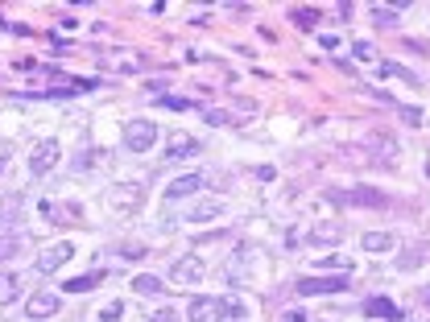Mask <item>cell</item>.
Segmentation results:
<instances>
[{
	"instance_id": "obj_22",
	"label": "cell",
	"mask_w": 430,
	"mask_h": 322,
	"mask_svg": "<svg viewBox=\"0 0 430 322\" xmlns=\"http://www.w3.org/2000/svg\"><path fill=\"white\" fill-rule=\"evenodd\" d=\"M17 294H21V281H17V277H8V273H0V306H12V302H17Z\"/></svg>"
},
{
	"instance_id": "obj_28",
	"label": "cell",
	"mask_w": 430,
	"mask_h": 322,
	"mask_svg": "<svg viewBox=\"0 0 430 322\" xmlns=\"http://www.w3.org/2000/svg\"><path fill=\"white\" fill-rule=\"evenodd\" d=\"M373 17H377V25H398V12H393V8H381V4H377Z\"/></svg>"
},
{
	"instance_id": "obj_27",
	"label": "cell",
	"mask_w": 430,
	"mask_h": 322,
	"mask_svg": "<svg viewBox=\"0 0 430 322\" xmlns=\"http://www.w3.org/2000/svg\"><path fill=\"white\" fill-rule=\"evenodd\" d=\"M120 314H124V306H120V302H108V306L99 310V322H116Z\"/></svg>"
},
{
	"instance_id": "obj_13",
	"label": "cell",
	"mask_w": 430,
	"mask_h": 322,
	"mask_svg": "<svg viewBox=\"0 0 430 322\" xmlns=\"http://www.w3.org/2000/svg\"><path fill=\"white\" fill-rule=\"evenodd\" d=\"M21 207H25V199L12 190V194H4V203H0V236L4 232H12V223L21 219Z\"/></svg>"
},
{
	"instance_id": "obj_14",
	"label": "cell",
	"mask_w": 430,
	"mask_h": 322,
	"mask_svg": "<svg viewBox=\"0 0 430 322\" xmlns=\"http://www.w3.org/2000/svg\"><path fill=\"white\" fill-rule=\"evenodd\" d=\"M306 240H311V244H340V240H344V223H335V219H331V223H315V228L306 232Z\"/></svg>"
},
{
	"instance_id": "obj_11",
	"label": "cell",
	"mask_w": 430,
	"mask_h": 322,
	"mask_svg": "<svg viewBox=\"0 0 430 322\" xmlns=\"http://www.w3.org/2000/svg\"><path fill=\"white\" fill-rule=\"evenodd\" d=\"M41 215L50 219V223H83V211L75 207V203H41Z\"/></svg>"
},
{
	"instance_id": "obj_6",
	"label": "cell",
	"mask_w": 430,
	"mask_h": 322,
	"mask_svg": "<svg viewBox=\"0 0 430 322\" xmlns=\"http://www.w3.org/2000/svg\"><path fill=\"white\" fill-rule=\"evenodd\" d=\"M58 157H62V149H58V141H37L33 145V153H29V174H50L54 165H58Z\"/></svg>"
},
{
	"instance_id": "obj_34",
	"label": "cell",
	"mask_w": 430,
	"mask_h": 322,
	"mask_svg": "<svg viewBox=\"0 0 430 322\" xmlns=\"http://www.w3.org/2000/svg\"><path fill=\"white\" fill-rule=\"evenodd\" d=\"M207 124H228V112H207Z\"/></svg>"
},
{
	"instance_id": "obj_32",
	"label": "cell",
	"mask_w": 430,
	"mask_h": 322,
	"mask_svg": "<svg viewBox=\"0 0 430 322\" xmlns=\"http://www.w3.org/2000/svg\"><path fill=\"white\" fill-rule=\"evenodd\" d=\"M149 322H178L174 310H157V314H149Z\"/></svg>"
},
{
	"instance_id": "obj_30",
	"label": "cell",
	"mask_w": 430,
	"mask_h": 322,
	"mask_svg": "<svg viewBox=\"0 0 430 322\" xmlns=\"http://www.w3.org/2000/svg\"><path fill=\"white\" fill-rule=\"evenodd\" d=\"M120 256H124V261H137V256H145V248H141V244H124Z\"/></svg>"
},
{
	"instance_id": "obj_4",
	"label": "cell",
	"mask_w": 430,
	"mask_h": 322,
	"mask_svg": "<svg viewBox=\"0 0 430 322\" xmlns=\"http://www.w3.org/2000/svg\"><path fill=\"white\" fill-rule=\"evenodd\" d=\"M348 277H352V273H340V277H302L294 290H298L302 298H319V294H344V290H352V285H348Z\"/></svg>"
},
{
	"instance_id": "obj_29",
	"label": "cell",
	"mask_w": 430,
	"mask_h": 322,
	"mask_svg": "<svg viewBox=\"0 0 430 322\" xmlns=\"http://www.w3.org/2000/svg\"><path fill=\"white\" fill-rule=\"evenodd\" d=\"M352 50H356V58H360V62H373V58H377V50H373V41H356Z\"/></svg>"
},
{
	"instance_id": "obj_20",
	"label": "cell",
	"mask_w": 430,
	"mask_h": 322,
	"mask_svg": "<svg viewBox=\"0 0 430 322\" xmlns=\"http://www.w3.org/2000/svg\"><path fill=\"white\" fill-rule=\"evenodd\" d=\"M99 281H104V273H83V277H70V281H66V294H91Z\"/></svg>"
},
{
	"instance_id": "obj_9",
	"label": "cell",
	"mask_w": 430,
	"mask_h": 322,
	"mask_svg": "<svg viewBox=\"0 0 430 322\" xmlns=\"http://www.w3.org/2000/svg\"><path fill=\"white\" fill-rule=\"evenodd\" d=\"M203 186H207V174H203V170H195V174H182V178H174V182L166 186V199L174 203V199H186V194L203 190Z\"/></svg>"
},
{
	"instance_id": "obj_33",
	"label": "cell",
	"mask_w": 430,
	"mask_h": 322,
	"mask_svg": "<svg viewBox=\"0 0 430 322\" xmlns=\"http://www.w3.org/2000/svg\"><path fill=\"white\" fill-rule=\"evenodd\" d=\"M166 108H178V112H186V108H195V103H190V99H174V95H170V99H166Z\"/></svg>"
},
{
	"instance_id": "obj_1",
	"label": "cell",
	"mask_w": 430,
	"mask_h": 322,
	"mask_svg": "<svg viewBox=\"0 0 430 322\" xmlns=\"http://www.w3.org/2000/svg\"><path fill=\"white\" fill-rule=\"evenodd\" d=\"M141 203H145V186L133 182V178H124V182H116V186L108 190V207H112L116 219H128Z\"/></svg>"
},
{
	"instance_id": "obj_8",
	"label": "cell",
	"mask_w": 430,
	"mask_h": 322,
	"mask_svg": "<svg viewBox=\"0 0 430 322\" xmlns=\"http://www.w3.org/2000/svg\"><path fill=\"white\" fill-rule=\"evenodd\" d=\"M203 273H207V265H203L199 256H182V261H174V265H170V277H174L178 285H199V281H203Z\"/></svg>"
},
{
	"instance_id": "obj_18",
	"label": "cell",
	"mask_w": 430,
	"mask_h": 322,
	"mask_svg": "<svg viewBox=\"0 0 430 322\" xmlns=\"http://www.w3.org/2000/svg\"><path fill=\"white\" fill-rule=\"evenodd\" d=\"M195 153H199V141L195 137H186V132L170 137V153L166 157H195Z\"/></svg>"
},
{
	"instance_id": "obj_36",
	"label": "cell",
	"mask_w": 430,
	"mask_h": 322,
	"mask_svg": "<svg viewBox=\"0 0 430 322\" xmlns=\"http://www.w3.org/2000/svg\"><path fill=\"white\" fill-rule=\"evenodd\" d=\"M427 178H430V165H427Z\"/></svg>"
},
{
	"instance_id": "obj_16",
	"label": "cell",
	"mask_w": 430,
	"mask_h": 322,
	"mask_svg": "<svg viewBox=\"0 0 430 322\" xmlns=\"http://www.w3.org/2000/svg\"><path fill=\"white\" fill-rule=\"evenodd\" d=\"M369 145H373V149H377V157H385V161H398V153H402V149H398V141H393L389 132H373V137H369Z\"/></svg>"
},
{
	"instance_id": "obj_24",
	"label": "cell",
	"mask_w": 430,
	"mask_h": 322,
	"mask_svg": "<svg viewBox=\"0 0 430 322\" xmlns=\"http://www.w3.org/2000/svg\"><path fill=\"white\" fill-rule=\"evenodd\" d=\"M422 261H427V256H422V248H410V252H402V256H398V269H402V273H410V269H418Z\"/></svg>"
},
{
	"instance_id": "obj_26",
	"label": "cell",
	"mask_w": 430,
	"mask_h": 322,
	"mask_svg": "<svg viewBox=\"0 0 430 322\" xmlns=\"http://www.w3.org/2000/svg\"><path fill=\"white\" fill-rule=\"evenodd\" d=\"M224 302H228V319H248V306L240 298H224Z\"/></svg>"
},
{
	"instance_id": "obj_35",
	"label": "cell",
	"mask_w": 430,
	"mask_h": 322,
	"mask_svg": "<svg viewBox=\"0 0 430 322\" xmlns=\"http://www.w3.org/2000/svg\"><path fill=\"white\" fill-rule=\"evenodd\" d=\"M282 322H306V314H302V310H290V314H286Z\"/></svg>"
},
{
	"instance_id": "obj_2",
	"label": "cell",
	"mask_w": 430,
	"mask_h": 322,
	"mask_svg": "<svg viewBox=\"0 0 430 322\" xmlns=\"http://www.w3.org/2000/svg\"><path fill=\"white\" fill-rule=\"evenodd\" d=\"M157 145V124L153 120H128L124 124V149L128 153H149Z\"/></svg>"
},
{
	"instance_id": "obj_23",
	"label": "cell",
	"mask_w": 430,
	"mask_h": 322,
	"mask_svg": "<svg viewBox=\"0 0 430 322\" xmlns=\"http://www.w3.org/2000/svg\"><path fill=\"white\" fill-rule=\"evenodd\" d=\"M21 244H25V236H17V232H4V236H0V261H12V256L21 252Z\"/></svg>"
},
{
	"instance_id": "obj_17",
	"label": "cell",
	"mask_w": 430,
	"mask_h": 322,
	"mask_svg": "<svg viewBox=\"0 0 430 322\" xmlns=\"http://www.w3.org/2000/svg\"><path fill=\"white\" fill-rule=\"evenodd\" d=\"M190 219H195V223H207V219H224V203H219V199H203V203H195Z\"/></svg>"
},
{
	"instance_id": "obj_12",
	"label": "cell",
	"mask_w": 430,
	"mask_h": 322,
	"mask_svg": "<svg viewBox=\"0 0 430 322\" xmlns=\"http://www.w3.org/2000/svg\"><path fill=\"white\" fill-rule=\"evenodd\" d=\"M360 248L373 252V256H381V252H393L398 248V236L393 232H364L360 236Z\"/></svg>"
},
{
	"instance_id": "obj_15",
	"label": "cell",
	"mask_w": 430,
	"mask_h": 322,
	"mask_svg": "<svg viewBox=\"0 0 430 322\" xmlns=\"http://www.w3.org/2000/svg\"><path fill=\"white\" fill-rule=\"evenodd\" d=\"M364 314H373V319H381V322L402 319V310H398L389 298H369V302H364Z\"/></svg>"
},
{
	"instance_id": "obj_7",
	"label": "cell",
	"mask_w": 430,
	"mask_h": 322,
	"mask_svg": "<svg viewBox=\"0 0 430 322\" xmlns=\"http://www.w3.org/2000/svg\"><path fill=\"white\" fill-rule=\"evenodd\" d=\"M58 306H62V302H58V294L37 290V294L25 302V319H29V322H46V319H54V314H58Z\"/></svg>"
},
{
	"instance_id": "obj_25",
	"label": "cell",
	"mask_w": 430,
	"mask_h": 322,
	"mask_svg": "<svg viewBox=\"0 0 430 322\" xmlns=\"http://www.w3.org/2000/svg\"><path fill=\"white\" fill-rule=\"evenodd\" d=\"M290 17H294V21H298V25H302V29H311V25H315V21H319V8H294V12H290Z\"/></svg>"
},
{
	"instance_id": "obj_21",
	"label": "cell",
	"mask_w": 430,
	"mask_h": 322,
	"mask_svg": "<svg viewBox=\"0 0 430 322\" xmlns=\"http://www.w3.org/2000/svg\"><path fill=\"white\" fill-rule=\"evenodd\" d=\"M244 261H248V248H236V256H232V261H228V269H224L232 285H240V281H244Z\"/></svg>"
},
{
	"instance_id": "obj_3",
	"label": "cell",
	"mask_w": 430,
	"mask_h": 322,
	"mask_svg": "<svg viewBox=\"0 0 430 322\" xmlns=\"http://www.w3.org/2000/svg\"><path fill=\"white\" fill-rule=\"evenodd\" d=\"M331 203H344V207H385V194L377 186H348V190H327Z\"/></svg>"
},
{
	"instance_id": "obj_10",
	"label": "cell",
	"mask_w": 430,
	"mask_h": 322,
	"mask_svg": "<svg viewBox=\"0 0 430 322\" xmlns=\"http://www.w3.org/2000/svg\"><path fill=\"white\" fill-rule=\"evenodd\" d=\"M70 256H75V248H70L66 240H62V244H50V248L37 256V273H58V269H62Z\"/></svg>"
},
{
	"instance_id": "obj_19",
	"label": "cell",
	"mask_w": 430,
	"mask_h": 322,
	"mask_svg": "<svg viewBox=\"0 0 430 322\" xmlns=\"http://www.w3.org/2000/svg\"><path fill=\"white\" fill-rule=\"evenodd\" d=\"M133 290H137L141 298H162V294H166V285H162V281H157L153 273H141V277L133 281Z\"/></svg>"
},
{
	"instance_id": "obj_5",
	"label": "cell",
	"mask_w": 430,
	"mask_h": 322,
	"mask_svg": "<svg viewBox=\"0 0 430 322\" xmlns=\"http://www.w3.org/2000/svg\"><path fill=\"white\" fill-rule=\"evenodd\" d=\"M186 319L190 322H228V302L224 298H190Z\"/></svg>"
},
{
	"instance_id": "obj_31",
	"label": "cell",
	"mask_w": 430,
	"mask_h": 322,
	"mask_svg": "<svg viewBox=\"0 0 430 322\" xmlns=\"http://www.w3.org/2000/svg\"><path fill=\"white\" fill-rule=\"evenodd\" d=\"M402 116H406V124H414V128L422 124V112H418V108H402Z\"/></svg>"
}]
</instances>
